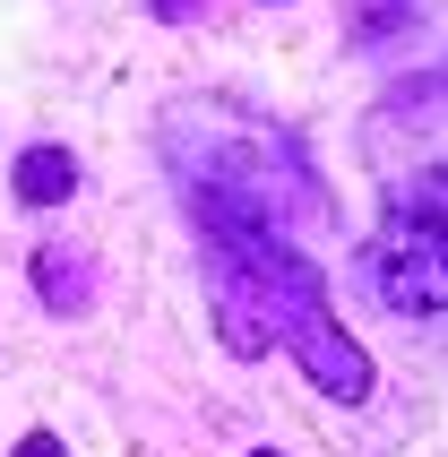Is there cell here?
Here are the masks:
<instances>
[{
	"label": "cell",
	"instance_id": "1",
	"mask_svg": "<svg viewBox=\"0 0 448 457\" xmlns=\"http://www.w3.org/2000/svg\"><path fill=\"white\" fill-rule=\"evenodd\" d=\"M199 277H207V311H216V345L233 362L294 354L302 380L319 388V397H336V406H362L379 388V362L336 320L319 259L294 251V233L199 225Z\"/></svg>",
	"mask_w": 448,
	"mask_h": 457
},
{
	"label": "cell",
	"instance_id": "2",
	"mask_svg": "<svg viewBox=\"0 0 448 457\" xmlns=\"http://www.w3.org/2000/svg\"><path fill=\"white\" fill-rule=\"evenodd\" d=\"M155 155H164L190 225H268V233H285L294 216H328L302 138L276 129L268 112H250V104H216V96L173 104L155 121Z\"/></svg>",
	"mask_w": 448,
	"mask_h": 457
},
{
	"label": "cell",
	"instance_id": "3",
	"mask_svg": "<svg viewBox=\"0 0 448 457\" xmlns=\"http://www.w3.org/2000/svg\"><path fill=\"white\" fill-rule=\"evenodd\" d=\"M371 294L397 311V320H440L448 311V164L397 173L379 190Z\"/></svg>",
	"mask_w": 448,
	"mask_h": 457
},
{
	"label": "cell",
	"instance_id": "4",
	"mask_svg": "<svg viewBox=\"0 0 448 457\" xmlns=\"http://www.w3.org/2000/svg\"><path fill=\"white\" fill-rule=\"evenodd\" d=\"M35 294H44L52 320L87 311V294H95V268H87V251H78V242H44V251H35Z\"/></svg>",
	"mask_w": 448,
	"mask_h": 457
},
{
	"label": "cell",
	"instance_id": "5",
	"mask_svg": "<svg viewBox=\"0 0 448 457\" xmlns=\"http://www.w3.org/2000/svg\"><path fill=\"white\" fill-rule=\"evenodd\" d=\"M9 190H18L26 207H61L78 190V155L70 147H26L18 164H9Z\"/></svg>",
	"mask_w": 448,
	"mask_h": 457
},
{
	"label": "cell",
	"instance_id": "6",
	"mask_svg": "<svg viewBox=\"0 0 448 457\" xmlns=\"http://www.w3.org/2000/svg\"><path fill=\"white\" fill-rule=\"evenodd\" d=\"M414 18H423V0H353V35L362 44H397V35H414Z\"/></svg>",
	"mask_w": 448,
	"mask_h": 457
},
{
	"label": "cell",
	"instance_id": "7",
	"mask_svg": "<svg viewBox=\"0 0 448 457\" xmlns=\"http://www.w3.org/2000/svg\"><path fill=\"white\" fill-rule=\"evenodd\" d=\"M9 457H70V449H61V432H26Z\"/></svg>",
	"mask_w": 448,
	"mask_h": 457
},
{
	"label": "cell",
	"instance_id": "8",
	"mask_svg": "<svg viewBox=\"0 0 448 457\" xmlns=\"http://www.w3.org/2000/svg\"><path fill=\"white\" fill-rule=\"evenodd\" d=\"M155 18H199V0H147Z\"/></svg>",
	"mask_w": 448,
	"mask_h": 457
},
{
	"label": "cell",
	"instance_id": "9",
	"mask_svg": "<svg viewBox=\"0 0 448 457\" xmlns=\"http://www.w3.org/2000/svg\"><path fill=\"white\" fill-rule=\"evenodd\" d=\"M250 457H285V449H250Z\"/></svg>",
	"mask_w": 448,
	"mask_h": 457
}]
</instances>
